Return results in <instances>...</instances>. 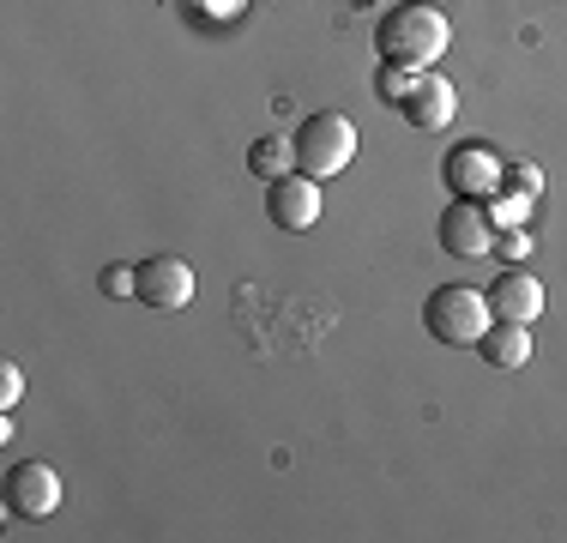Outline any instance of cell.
Returning a JSON list of instances; mask_svg holds the SVG:
<instances>
[{"label": "cell", "mask_w": 567, "mask_h": 543, "mask_svg": "<svg viewBox=\"0 0 567 543\" xmlns=\"http://www.w3.org/2000/svg\"><path fill=\"white\" fill-rule=\"evenodd\" d=\"M374 49H381V61H393V66L429 73V66L453 49V24H447V12L429 7V0H399V7L374 24Z\"/></svg>", "instance_id": "obj_1"}, {"label": "cell", "mask_w": 567, "mask_h": 543, "mask_svg": "<svg viewBox=\"0 0 567 543\" xmlns=\"http://www.w3.org/2000/svg\"><path fill=\"white\" fill-rule=\"evenodd\" d=\"M296 170L315 175V182H332V175L350 170V157H357V121L339 115V109H320V115H308L302 127H296Z\"/></svg>", "instance_id": "obj_2"}, {"label": "cell", "mask_w": 567, "mask_h": 543, "mask_svg": "<svg viewBox=\"0 0 567 543\" xmlns=\"http://www.w3.org/2000/svg\"><path fill=\"white\" fill-rule=\"evenodd\" d=\"M489 296L483 290H471V284H441V290H429V303H423V326H429V338H441V345H477L483 332H489Z\"/></svg>", "instance_id": "obj_3"}, {"label": "cell", "mask_w": 567, "mask_h": 543, "mask_svg": "<svg viewBox=\"0 0 567 543\" xmlns=\"http://www.w3.org/2000/svg\"><path fill=\"white\" fill-rule=\"evenodd\" d=\"M502 170H507V163L495 157L489 145H477V140L453 145V152L441 157V182H447V194L453 199H483V206L502 194Z\"/></svg>", "instance_id": "obj_4"}, {"label": "cell", "mask_w": 567, "mask_h": 543, "mask_svg": "<svg viewBox=\"0 0 567 543\" xmlns=\"http://www.w3.org/2000/svg\"><path fill=\"white\" fill-rule=\"evenodd\" d=\"M435 236H441V248H447L453 260H483V254L495 248V217H489L483 199H453V206L441 212Z\"/></svg>", "instance_id": "obj_5"}, {"label": "cell", "mask_w": 567, "mask_h": 543, "mask_svg": "<svg viewBox=\"0 0 567 543\" xmlns=\"http://www.w3.org/2000/svg\"><path fill=\"white\" fill-rule=\"evenodd\" d=\"M266 217H272L278 229H290V236L315 229L320 224V182H315V175H302V170L266 182Z\"/></svg>", "instance_id": "obj_6"}, {"label": "cell", "mask_w": 567, "mask_h": 543, "mask_svg": "<svg viewBox=\"0 0 567 543\" xmlns=\"http://www.w3.org/2000/svg\"><path fill=\"white\" fill-rule=\"evenodd\" d=\"M7 508L19 520H49L61 508V471L43 465V459H24V465L7 471Z\"/></svg>", "instance_id": "obj_7"}, {"label": "cell", "mask_w": 567, "mask_h": 543, "mask_svg": "<svg viewBox=\"0 0 567 543\" xmlns=\"http://www.w3.org/2000/svg\"><path fill=\"white\" fill-rule=\"evenodd\" d=\"M140 303L145 308H187L194 303V266L175 260V254L140 260Z\"/></svg>", "instance_id": "obj_8"}, {"label": "cell", "mask_w": 567, "mask_h": 543, "mask_svg": "<svg viewBox=\"0 0 567 543\" xmlns=\"http://www.w3.org/2000/svg\"><path fill=\"white\" fill-rule=\"evenodd\" d=\"M483 296H489V315L495 320H513V326H532L537 315H544V284H537L525 266H507Z\"/></svg>", "instance_id": "obj_9"}, {"label": "cell", "mask_w": 567, "mask_h": 543, "mask_svg": "<svg viewBox=\"0 0 567 543\" xmlns=\"http://www.w3.org/2000/svg\"><path fill=\"white\" fill-rule=\"evenodd\" d=\"M453 109H458L453 85L435 73V66H429V73H416V79H411V98L399 103V115L411 121L416 133H441V127L453 121Z\"/></svg>", "instance_id": "obj_10"}, {"label": "cell", "mask_w": 567, "mask_h": 543, "mask_svg": "<svg viewBox=\"0 0 567 543\" xmlns=\"http://www.w3.org/2000/svg\"><path fill=\"white\" fill-rule=\"evenodd\" d=\"M477 357L489 362V369H525V362H532V332L502 320V326H489V332L477 338Z\"/></svg>", "instance_id": "obj_11"}, {"label": "cell", "mask_w": 567, "mask_h": 543, "mask_svg": "<svg viewBox=\"0 0 567 543\" xmlns=\"http://www.w3.org/2000/svg\"><path fill=\"white\" fill-rule=\"evenodd\" d=\"M248 170L260 175V182H278V175H290V170H296V145H290V140H254Z\"/></svg>", "instance_id": "obj_12"}, {"label": "cell", "mask_w": 567, "mask_h": 543, "mask_svg": "<svg viewBox=\"0 0 567 543\" xmlns=\"http://www.w3.org/2000/svg\"><path fill=\"white\" fill-rule=\"evenodd\" d=\"M411 66H393V61H381V73H374V98H381V103H404V98H411Z\"/></svg>", "instance_id": "obj_13"}, {"label": "cell", "mask_w": 567, "mask_h": 543, "mask_svg": "<svg viewBox=\"0 0 567 543\" xmlns=\"http://www.w3.org/2000/svg\"><path fill=\"white\" fill-rule=\"evenodd\" d=\"M103 290L110 296H140V266H110L103 272Z\"/></svg>", "instance_id": "obj_14"}, {"label": "cell", "mask_w": 567, "mask_h": 543, "mask_svg": "<svg viewBox=\"0 0 567 543\" xmlns=\"http://www.w3.org/2000/svg\"><path fill=\"white\" fill-rule=\"evenodd\" d=\"M495 248H502V260H507V266H519L525 254H532V236H525V224H519V229H507V236H495Z\"/></svg>", "instance_id": "obj_15"}, {"label": "cell", "mask_w": 567, "mask_h": 543, "mask_svg": "<svg viewBox=\"0 0 567 543\" xmlns=\"http://www.w3.org/2000/svg\"><path fill=\"white\" fill-rule=\"evenodd\" d=\"M19 392H24V375H19V362H7V369H0V404H19Z\"/></svg>", "instance_id": "obj_16"}]
</instances>
